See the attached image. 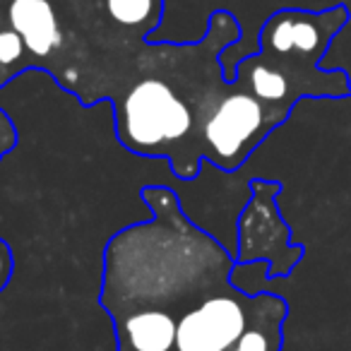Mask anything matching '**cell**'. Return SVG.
<instances>
[{"mask_svg": "<svg viewBox=\"0 0 351 351\" xmlns=\"http://www.w3.org/2000/svg\"><path fill=\"white\" fill-rule=\"evenodd\" d=\"M113 49L130 53L147 49V39L164 22L166 0H92Z\"/></svg>", "mask_w": 351, "mask_h": 351, "instance_id": "52a82bcc", "label": "cell"}, {"mask_svg": "<svg viewBox=\"0 0 351 351\" xmlns=\"http://www.w3.org/2000/svg\"><path fill=\"white\" fill-rule=\"evenodd\" d=\"M224 84L215 73L193 87L186 73H145L132 77L108 101L116 137L130 154L166 161L171 173L193 181L200 171V108Z\"/></svg>", "mask_w": 351, "mask_h": 351, "instance_id": "6da1fadb", "label": "cell"}, {"mask_svg": "<svg viewBox=\"0 0 351 351\" xmlns=\"http://www.w3.org/2000/svg\"><path fill=\"white\" fill-rule=\"evenodd\" d=\"M289 116L265 106L239 82L221 84L200 108L202 159L234 173L250 161L253 152Z\"/></svg>", "mask_w": 351, "mask_h": 351, "instance_id": "3957f363", "label": "cell"}, {"mask_svg": "<svg viewBox=\"0 0 351 351\" xmlns=\"http://www.w3.org/2000/svg\"><path fill=\"white\" fill-rule=\"evenodd\" d=\"M289 315L287 301L277 293H253L248 325L231 351H282L284 320Z\"/></svg>", "mask_w": 351, "mask_h": 351, "instance_id": "ba28073f", "label": "cell"}, {"mask_svg": "<svg viewBox=\"0 0 351 351\" xmlns=\"http://www.w3.org/2000/svg\"><path fill=\"white\" fill-rule=\"evenodd\" d=\"M349 25V8L330 5L325 10L282 8L267 15L258 34V53L282 63L308 82L317 99L351 97V82L344 70H320V60L337 36Z\"/></svg>", "mask_w": 351, "mask_h": 351, "instance_id": "7a4b0ae2", "label": "cell"}, {"mask_svg": "<svg viewBox=\"0 0 351 351\" xmlns=\"http://www.w3.org/2000/svg\"><path fill=\"white\" fill-rule=\"evenodd\" d=\"M12 272H15V255L0 236V291H5V287L12 279Z\"/></svg>", "mask_w": 351, "mask_h": 351, "instance_id": "30bf717a", "label": "cell"}, {"mask_svg": "<svg viewBox=\"0 0 351 351\" xmlns=\"http://www.w3.org/2000/svg\"><path fill=\"white\" fill-rule=\"evenodd\" d=\"M17 145H20V130H17L10 113L0 106V164Z\"/></svg>", "mask_w": 351, "mask_h": 351, "instance_id": "9c48e42d", "label": "cell"}, {"mask_svg": "<svg viewBox=\"0 0 351 351\" xmlns=\"http://www.w3.org/2000/svg\"><path fill=\"white\" fill-rule=\"evenodd\" d=\"M253 296L231 282L217 287L178 317L176 351H231L248 325Z\"/></svg>", "mask_w": 351, "mask_h": 351, "instance_id": "5b68a950", "label": "cell"}, {"mask_svg": "<svg viewBox=\"0 0 351 351\" xmlns=\"http://www.w3.org/2000/svg\"><path fill=\"white\" fill-rule=\"evenodd\" d=\"M3 8L8 25L25 41L34 70L58 77L68 51L58 0H3Z\"/></svg>", "mask_w": 351, "mask_h": 351, "instance_id": "8992f818", "label": "cell"}, {"mask_svg": "<svg viewBox=\"0 0 351 351\" xmlns=\"http://www.w3.org/2000/svg\"><path fill=\"white\" fill-rule=\"evenodd\" d=\"M250 197L236 224L239 253L236 263H265V277L279 279L293 274L303 258V245L291 243V231L277 207L279 183L250 178Z\"/></svg>", "mask_w": 351, "mask_h": 351, "instance_id": "277c9868", "label": "cell"}]
</instances>
